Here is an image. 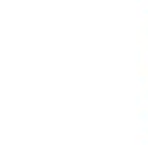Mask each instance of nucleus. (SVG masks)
Instances as JSON below:
<instances>
[]
</instances>
